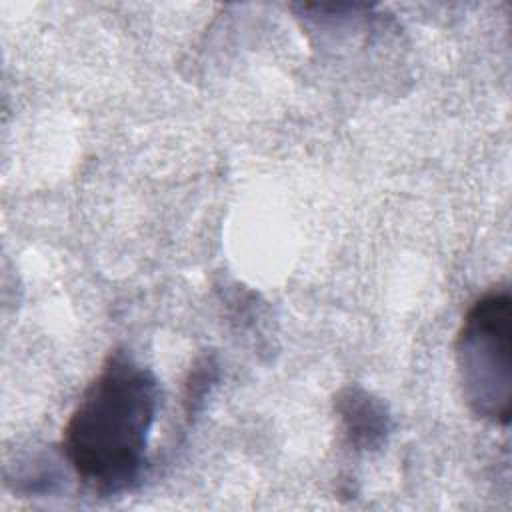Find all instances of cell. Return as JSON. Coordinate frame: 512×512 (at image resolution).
<instances>
[{"label":"cell","mask_w":512,"mask_h":512,"mask_svg":"<svg viewBox=\"0 0 512 512\" xmlns=\"http://www.w3.org/2000/svg\"><path fill=\"white\" fill-rule=\"evenodd\" d=\"M462 396L474 416L508 426L512 412V298L508 288L482 294L456 336Z\"/></svg>","instance_id":"2"},{"label":"cell","mask_w":512,"mask_h":512,"mask_svg":"<svg viewBox=\"0 0 512 512\" xmlns=\"http://www.w3.org/2000/svg\"><path fill=\"white\" fill-rule=\"evenodd\" d=\"M160 390L154 374L114 350L80 396L62 432V456L102 496L130 492L142 478Z\"/></svg>","instance_id":"1"},{"label":"cell","mask_w":512,"mask_h":512,"mask_svg":"<svg viewBox=\"0 0 512 512\" xmlns=\"http://www.w3.org/2000/svg\"><path fill=\"white\" fill-rule=\"evenodd\" d=\"M336 412L348 442L360 450L378 448L390 432L386 406L364 388H344L336 398Z\"/></svg>","instance_id":"3"}]
</instances>
